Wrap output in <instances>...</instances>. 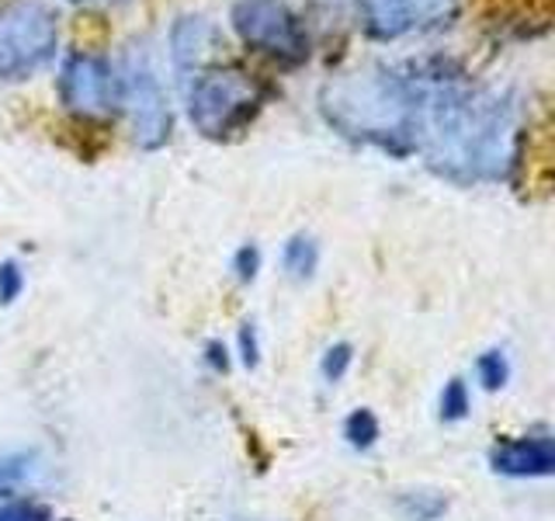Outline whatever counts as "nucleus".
I'll use <instances>...</instances> for the list:
<instances>
[{
    "instance_id": "2",
    "label": "nucleus",
    "mask_w": 555,
    "mask_h": 521,
    "mask_svg": "<svg viewBox=\"0 0 555 521\" xmlns=\"http://www.w3.org/2000/svg\"><path fill=\"white\" fill-rule=\"evenodd\" d=\"M427 87L416 77L358 74L323 91V115L344 136L392 153L416 150Z\"/></svg>"
},
{
    "instance_id": "7",
    "label": "nucleus",
    "mask_w": 555,
    "mask_h": 521,
    "mask_svg": "<svg viewBox=\"0 0 555 521\" xmlns=\"http://www.w3.org/2000/svg\"><path fill=\"white\" fill-rule=\"evenodd\" d=\"M455 0H358L361 25L372 39H403L444 22Z\"/></svg>"
},
{
    "instance_id": "18",
    "label": "nucleus",
    "mask_w": 555,
    "mask_h": 521,
    "mask_svg": "<svg viewBox=\"0 0 555 521\" xmlns=\"http://www.w3.org/2000/svg\"><path fill=\"white\" fill-rule=\"evenodd\" d=\"M0 521H52V514L35 500H14L0 508Z\"/></svg>"
},
{
    "instance_id": "1",
    "label": "nucleus",
    "mask_w": 555,
    "mask_h": 521,
    "mask_svg": "<svg viewBox=\"0 0 555 521\" xmlns=\"http://www.w3.org/2000/svg\"><path fill=\"white\" fill-rule=\"evenodd\" d=\"M416 150L451 181H496L514 156L511 104L462 87H427Z\"/></svg>"
},
{
    "instance_id": "5",
    "label": "nucleus",
    "mask_w": 555,
    "mask_h": 521,
    "mask_svg": "<svg viewBox=\"0 0 555 521\" xmlns=\"http://www.w3.org/2000/svg\"><path fill=\"white\" fill-rule=\"evenodd\" d=\"M233 28L243 46L278 66H295L309 56V35L285 0H240L233 8Z\"/></svg>"
},
{
    "instance_id": "22",
    "label": "nucleus",
    "mask_w": 555,
    "mask_h": 521,
    "mask_svg": "<svg viewBox=\"0 0 555 521\" xmlns=\"http://www.w3.org/2000/svg\"><path fill=\"white\" fill-rule=\"evenodd\" d=\"M240 358H243L247 369H254V365H257V327L254 323L240 327Z\"/></svg>"
},
{
    "instance_id": "15",
    "label": "nucleus",
    "mask_w": 555,
    "mask_h": 521,
    "mask_svg": "<svg viewBox=\"0 0 555 521\" xmlns=\"http://www.w3.org/2000/svg\"><path fill=\"white\" fill-rule=\"evenodd\" d=\"M468 414V390L462 379H451L441 393V417L444 421H462Z\"/></svg>"
},
{
    "instance_id": "4",
    "label": "nucleus",
    "mask_w": 555,
    "mask_h": 521,
    "mask_svg": "<svg viewBox=\"0 0 555 521\" xmlns=\"http://www.w3.org/2000/svg\"><path fill=\"white\" fill-rule=\"evenodd\" d=\"M56 17L39 0L0 4V80H25L56 56Z\"/></svg>"
},
{
    "instance_id": "21",
    "label": "nucleus",
    "mask_w": 555,
    "mask_h": 521,
    "mask_svg": "<svg viewBox=\"0 0 555 521\" xmlns=\"http://www.w3.org/2000/svg\"><path fill=\"white\" fill-rule=\"evenodd\" d=\"M257 268H260V251L250 247V243H247V247H240L236 257H233V271H236L240 282H254Z\"/></svg>"
},
{
    "instance_id": "12",
    "label": "nucleus",
    "mask_w": 555,
    "mask_h": 521,
    "mask_svg": "<svg viewBox=\"0 0 555 521\" xmlns=\"http://www.w3.org/2000/svg\"><path fill=\"white\" fill-rule=\"evenodd\" d=\"M317 260H320V251L309 237H292L285 243V271L288 275L309 278L312 271H317Z\"/></svg>"
},
{
    "instance_id": "10",
    "label": "nucleus",
    "mask_w": 555,
    "mask_h": 521,
    "mask_svg": "<svg viewBox=\"0 0 555 521\" xmlns=\"http://www.w3.org/2000/svg\"><path fill=\"white\" fill-rule=\"evenodd\" d=\"M476 11L486 25L503 35H542L552 22V0H476Z\"/></svg>"
},
{
    "instance_id": "24",
    "label": "nucleus",
    "mask_w": 555,
    "mask_h": 521,
    "mask_svg": "<svg viewBox=\"0 0 555 521\" xmlns=\"http://www.w3.org/2000/svg\"><path fill=\"white\" fill-rule=\"evenodd\" d=\"M74 4H118V0H74Z\"/></svg>"
},
{
    "instance_id": "6",
    "label": "nucleus",
    "mask_w": 555,
    "mask_h": 521,
    "mask_svg": "<svg viewBox=\"0 0 555 521\" xmlns=\"http://www.w3.org/2000/svg\"><path fill=\"white\" fill-rule=\"evenodd\" d=\"M60 98L77 115H104L121 104V77L101 56L77 52L60 74Z\"/></svg>"
},
{
    "instance_id": "9",
    "label": "nucleus",
    "mask_w": 555,
    "mask_h": 521,
    "mask_svg": "<svg viewBox=\"0 0 555 521\" xmlns=\"http://www.w3.org/2000/svg\"><path fill=\"white\" fill-rule=\"evenodd\" d=\"M490 466L503 476L531 480L555 473V445L548 434H531V439H507L490 452Z\"/></svg>"
},
{
    "instance_id": "20",
    "label": "nucleus",
    "mask_w": 555,
    "mask_h": 521,
    "mask_svg": "<svg viewBox=\"0 0 555 521\" xmlns=\"http://www.w3.org/2000/svg\"><path fill=\"white\" fill-rule=\"evenodd\" d=\"M31 469V456H4L0 459V491H11L17 480H25Z\"/></svg>"
},
{
    "instance_id": "16",
    "label": "nucleus",
    "mask_w": 555,
    "mask_h": 521,
    "mask_svg": "<svg viewBox=\"0 0 555 521\" xmlns=\"http://www.w3.org/2000/svg\"><path fill=\"white\" fill-rule=\"evenodd\" d=\"M399 508H403L413 521H434L441 511H444V500L441 497H434V494H410L399 500Z\"/></svg>"
},
{
    "instance_id": "8",
    "label": "nucleus",
    "mask_w": 555,
    "mask_h": 521,
    "mask_svg": "<svg viewBox=\"0 0 555 521\" xmlns=\"http://www.w3.org/2000/svg\"><path fill=\"white\" fill-rule=\"evenodd\" d=\"M121 104L132 109V126H135V143L139 147H160L170 136V112L160 84L150 77V69H129L121 77Z\"/></svg>"
},
{
    "instance_id": "13",
    "label": "nucleus",
    "mask_w": 555,
    "mask_h": 521,
    "mask_svg": "<svg viewBox=\"0 0 555 521\" xmlns=\"http://www.w3.org/2000/svg\"><path fill=\"white\" fill-rule=\"evenodd\" d=\"M344 439L351 442L354 448H372L378 439V421L372 410H354L344 421Z\"/></svg>"
},
{
    "instance_id": "3",
    "label": "nucleus",
    "mask_w": 555,
    "mask_h": 521,
    "mask_svg": "<svg viewBox=\"0 0 555 521\" xmlns=\"http://www.w3.org/2000/svg\"><path fill=\"white\" fill-rule=\"evenodd\" d=\"M260 87L240 69H208L188 91V112L195 129L208 139H230L254 122Z\"/></svg>"
},
{
    "instance_id": "11",
    "label": "nucleus",
    "mask_w": 555,
    "mask_h": 521,
    "mask_svg": "<svg viewBox=\"0 0 555 521\" xmlns=\"http://www.w3.org/2000/svg\"><path fill=\"white\" fill-rule=\"evenodd\" d=\"M208 42H212V28H208L202 17H181L170 31V46H173V60L178 66H191L205 56Z\"/></svg>"
},
{
    "instance_id": "14",
    "label": "nucleus",
    "mask_w": 555,
    "mask_h": 521,
    "mask_svg": "<svg viewBox=\"0 0 555 521\" xmlns=\"http://www.w3.org/2000/svg\"><path fill=\"white\" fill-rule=\"evenodd\" d=\"M476 369H479V382L486 390H500L511 376V365H507V358H503V352H486Z\"/></svg>"
},
{
    "instance_id": "19",
    "label": "nucleus",
    "mask_w": 555,
    "mask_h": 521,
    "mask_svg": "<svg viewBox=\"0 0 555 521\" xmlns=\"http://www.w3.org/2000/svg\"><path fill=\"white\" fill-rule=\"evenodd\" d=\"M22 285H25L22 268H17L14 260H4V265H0V306L14 303L17 295H22Z\"/></svg>"
},
{
    "instance_id": "17",
    "label": "nucleus",
    "mask_w": 555,
    "mask_h": 521,
    "mask_svg": "<svg viewBox=\"0 0 555 521\" xmlns=\"http://www.w3.org/2000/svg\"><path fill=\"white\" fill-rule=\"evenodd\" d=\"M351 358H354V352H351V344H334L330 352L323 355V379L326 382H337V379H344V372H347V365H351Z\"/></svg>"
},
{
    "instance_id": "23",
    "label": "nucleus",
    "mask_w": 555,
    "mask_h": 521,
    "mask_svg": "<svg viewBox=\"0 0 555 521\" xmlns=\"http://www.w3.org/2000/svg\"><path fill=\"white\" fill-rule=\"evenodd\" d=\"M205 352H208V361H212V369H230V358H225V347L219 344V341H212V344H208L205 347Z\"/></svg>"
}]
</instances>
